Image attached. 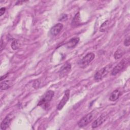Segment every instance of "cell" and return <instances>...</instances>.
Listing matches in <instances>:
<instances>
[{"mask_svg": "<svg viewBox=\"0 0 130 130\" xmlns=\"http://www.w3.org/2000/svg\"><path fill=\"white\" fill-rule=\"evenodd\" d=\"M54 94V92L52 90L47 91L41 98L38 105L42 107L44 109H46L49 106V103L51 101Z\"/></svg>", "mask_w": 130, "mask_h": 130, "instance_id": "obj_1", "label": "cell"}, {"mask_svg": "<svg viewBox=\"0 0 130 130\" xmlns=\"http://www.w3.org/2000/svg\"><path fill=\"white\" fill-rule=\"evenodd\" d=\"M98 112L96 110H93L90 113L86 114L85 116L83 117L78 122V125L80 127H82L86 126L90 122H91L93 119L95 118Z\"/></svg>", "mask_w": 130, "mask_h": 130, "instance_id": "obj_2", "label": "cell"}, {"mask_svg": "<svg viewBox=\"0 0 130 130\" xmlns=\"http://www.w3.org/2000/svg\"><path fill=\"white\" fill-rule=\"evenodd\" d=\"M94 57L95 54L93 53H88L79 61L78 64L81 68H85L92 61Z\"/></svg>", "mask_w": 130, "mask_h": 130, "instance_id": "obj_3", "label": "cell"}, {"mask_svg": "<svg viewBox=\"0 0 130 130\" xmlns=\"http://www.w3.org/2000/svg\"><path fill=\"white\" fill-rule=\"evenodd\" d=\"M110 68L111 66L108 65L99 70L94 76V80L97 81L102 80L108 74Z\"/></svg>", "mask_w": 130, "mask_h": 130, "instance_id": "obj_4", "label": "cell"}, {"mask_svg": "<svg viewBox=\"0 0 130 130\" xmlns=\"http://www.w3.org/2000/svg\"><path fill=\"white\" fill-rule=\"evenodd\" d=\"M70 91L69 89H67L66 90L62 99L61 100V101L59 102V103L57 106L56 109L57 110H61L62 109V108L64 107V106L66 104V103L68 101L70 98Z\"/></svg>", "mask_w": 130, "mask_h": 130, "instance_id": "obj_5", "label": "cell"}, {"mask_svg": "<svg viewBox=\"0 0 130 130\" xmlns=\"http://www.w3.org/2000/svg\"><path fill=\"white\" fill-rule=\"evenodd\" d=\"M126 64V60L123 59L120 62H119L115 67L111 71V75L115 76L119 73L122 69H124Z\"/></svg>", "mask_w": 130, "mask_h": 130, "instance_id": "obj_6", "label": "cell"}, {"mask_svg": "<svg viewBox=\"0 0 130 130\" xmlns=\"http://www.w3.org/2000/svg\"><path fill=\"white\" fill-rule=\"evenodd\" d=\"M107 118V114H101L99 117H98V118H97L93 121V122L92 124V127L93 128H95L100 126L106 121Z\"/></svg>", "mask_w": 130, "mask_h": 130, "instance_id": "obj_7", "label": "cell"}, {"mask_svg": "<svg viewBox=\"0 0 130 130\" xmlns=\"http://www.w3.org/2000/svg\"><path fill=\"white\" fill-rule=\"evenodd\" d=\"M71 65L69 63H66L63 64L60 69L59 71V77L61 78L66 76L71 71Z\"/></svg>", "mask_w": 130, "mask_h": 130, "instance_id": "obj_8", "label": "cell"}, {"mask_svg": "<svg viewBox=\"0 0 130 130\" xmlns=\"http://www.w3.org/2000/svg\"><path fill=\"white\" fill-rule=\"evenodd\" d=\"M62 28H63V25L61 23H59L56 24L53 27H51L50 30V33L53 36H56L60 32Z\"/></svg>", "mask_w": 130, "mask_h": 130, "instance_id": "obj_9", "label": "cell"}, {"mask_svg": "<svg viewBox=\"0 0 130 130\" xmlns=\"http://www.w3.org/2000/svg\"><path fill=\"white\" fill-rule=\"evenodd\" d=\"M11 120L12 118L10 117L9 115H7L3 120L1 124V129L2 130H5L7 129V128L10 125Z\"/></svg>", "mask_w": 130, "mask_h": 130, "instance_id": "obj_10", "label": "cell"}, {"mask_svg": "<svg viewBox=\"0 0 130 130\" xmlns=\"http://www.w3.org/2000/svg\"><path fill=\"white\" fill-rule=\"evenodd\" d=\"M121 94V92L119 89H115L111 93L109 99L110 101H112V102L115 101L119 98Z\"/></svg>", "mask_w": 130, "mask_h": 130, "instance_id": "obj_11", "label": "cell"}, {"mask_svg": "<svg viewBox=\"0 0 130 130\" xmlns=\"http://www.w3.org/2000/svg\"><path fill=\"white\" fill-rule=\"evenodd\" d=\"M79 38L78 37H76L71 39L67 43V47L68 48H74L79 42Z\"/></svg>", "mask_w": 130, "mask_h": 130, "instance_id": "obj_12", "label": "cell"}, {"mask_svg": "<svg viewBox=\"0 0 130 130\" xmlns=\"http://www.w3.org/2000/svg\"><path fill=\"white\" fill-rule=\"evenodd\" d=\"M124 53V50L123 49H118L114 54V57L115 59H118L120 58Z\"/></svg>", "mask_w": 130, "mask_h": 130, "instance_id": "obj_13", "label": "cell"}, {"mask_svg": "<svg viewBox=\"0 0 130 130\" xmlns=\"http://www.w3.org/2000/svg\"><path fill=\"white\" fill-rule=\"evenodd\" d=\"M109 25H110V20H107L105 21L101 25V26L100 27V31L101 32L105 31L107 30V29H108V28L109 27Z\"/></svg>", "mask_w": 130, "mask_h": 130, "instance_id": "obj_14", "label": "cell"}, {"mask_svg": "<svg viewBox=\"0 0 130 130\" xmlns=\"http://www.w3.org/2000/svg\"><path fill=\"white\" fill-rule=\"evenodd\" d=\"M11 86L9 81H4V82H1L0 84L1 89V90H6L10 88Z\"/></svg>", "mask_w": 130, "mask_h": 130, "instance_id": "obj_15", "label": "cell"}, {"mask_svg": "<svg viewBox=\"0 0 130 130\" xmlns=\"http://www.w3.org/2000/svg\"><path fill=\"white\" fill-rule=\"evenodd\" d=\"M20 46V43L19 41L17 40H14L11 43V48L14 50L18 49L19 48Z\"/></svg>", "mask_w": 130, "mask_h": 130, "instance_id": "obj_16", "label": "cell"}, {"mask_svg": "<svg viewBox=\"0 0 130 130\" xmlns=\"http://www.w3.org/2000/svg\"><path fill=\"white\" fill-rule=\"evenodd\" d=\"M79 21H80V13H78L77 14H76L74 19H73L72 24L73 25H76L79 24Z\"/></svg>", "mask_w": 130, "mask_h": 130, "instance_id": "obj_17", "label": "cell"}, {"mask_svg": "<svg viewBox=\"0 0 130 130\" xmlns=\"http://www.w3.org/2000/svg\"><path fill=\"white\" fill-rule=\"evenodd\" d=\"M67 19H68V16H67V15L66 14H62V15H61L59 19V21H66V20H67Z\"/></svg>", "mask_w": 130, "mask_h": 130, "instance_id": "obj_18", "label": "cell"}, {"mask_svg": "<svg viewBox=\"0 0 130 130\" xmlns=\"http://www.w3.org/2000/svg\"><path fill=\"white\" fill-rule=\"evenodd\" d=\"M130 44V41H129V37L128 36L126 38V39L124 40V45L125 46H129Z\"/></svg>", "mask_w": 130, "mask_h": 130, "instance_id": "obj_19", "label": "cell"}, {"mask_svg": "<svg viewBox=\"0 0 130 130\" xmlns=\"http://www.w3.org/2000/svg\"><path fill=\"white\" fill-rule=\"evenodd\" d=\"M6 11V8H2L1 9H0V15L1 16H2L5 12Z\"/></svg>", "mask_w": 130, "mask_h": 130, "instance_id": "obj_20", "label": "cell"}, {"mask_svg": "<svg viewBox=\"0 0 130 130\" xmlns=\"http://www.w3.org/2000/svg\"><path fill=\"white\" fill-rule=\"evenodd\" d=\"M3 40L2 39L1 40V51H2V50H3Z\"/></svg>", "mask_w": 130, "mask_h": 130, "instance_id": "obj_21", "label": "cell"}]
</instances>
